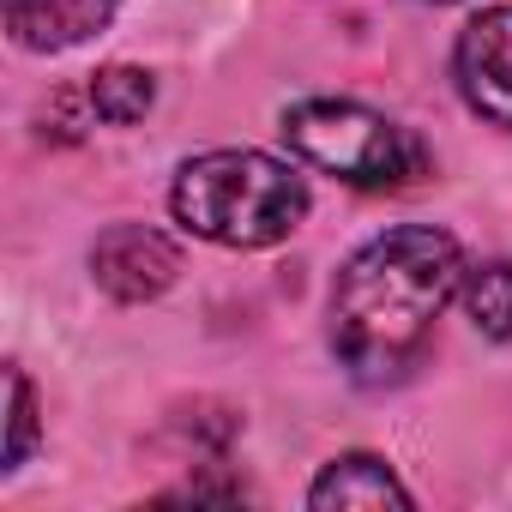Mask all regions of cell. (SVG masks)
<instances>
[{
  "mask_svg": "<svg viewBox=\"0 0 512 512\" xmlns=\"http://www.w3.org/2000/svg\"><path fill=\"white\" fill-rule=\"evenodd\" d=\"M464 314L482 338L512 344V260H488V266H464Z\"/></svg>",
  "mask_w": 512,
  "mask_h": 512,
  "instance_id": "obj_8",
  "label": "cell"
},
{
  "mask_svg": "<svg viewBox=\"0 0 512 512\" xmlns=\"http://www.w3.org/2000/svg\"><path fill=\"white\" fill-rule=\"evenodd\" d=\"M7 7H19V0H7Z\"/></svg>",
  "mask_w": 512,
  "mask_h": 512,
  "instance_id": "obj_12",
  "label": "cell"
},
{
  "mask_svg": "<svg viewBox=\"0 0 512 512\" xmlns=\"http://www.w3.org/2000/svg\"><path fill=\"white\" fill-rule=\"evenodd\" d=\"M85 103H91L97 121L133 127V121H145V109L157 103V79H151L145 67H103V73L85 85Z\"/></svg>",
  "mask_w": 512,
  "mask_h": 512,
  "instance_id": "obj_9",
  "label": "cell"
},
{
  "mask_svg": "<svg viewBox=\"0 0 512 512\" xmlns=\"http://www.w3.org/2000/svg\"><path fill=\"white\" fill-rule=\"evenodd\" d=\"M284 139L302 163L350 181V187H410L428 169V151L410 127L386 121L380 109H362L350 97H308L284 109Z\"/></svg>",
  "mask_w": 512,
  "mask_h": 512,
  "instance_id": "obj_3",
  "label": "cell"
},
{
  "mask_svg": "<svg viewBox=\"0 0 512 512\" xmlns=\"http://www.w3.org/2000/svg\"><path fill=\"white\" fill-rule=\"evenodd\" d=\"M452 73H458L464 103L482 121L512 127V7H488L458 31Z\"/></svg>",
  "mask_w": 512,
  "mask_h": 512,
  "instance_id": "obj_5",
  "label": "cell"
},
{
  "mask_svg": "<svg viewBox=\"0 0 512 512\" xmlns=\"http://www.w3.org/2000/svg\"><path fill=\"white\" fill-rule=\"evenodd\" d=\"M169 205L181 229L217 247H278L308 217L302 169L266 151H205L175 169Z\"/></svg>",
  "mask_w": 512,
  "mask_h": 512,
  "instance_id": "obj_2",
  "label": "cell"
},
{
  "mask_svg": "<svg viewBox=\"0 0 512 512\" xmlns=\"http://www.w3.org/2000/svg\"><path fill=\"white\" fill-rule=\"evenodd\" d=\"M314 506H410V488L386 470V458L374 452H350V458H332L320 470V482L308 488Z\"/></svg>",
  "mask_w": 512,
  "mask_h": 512,
  "instance_id": "obj_7",
  "label": "cell"
},
{
  "mask_svg": "<svg viewBox=\"0 0 512 512\" xmlns=\"http://www.w3.org/2000/svg\"><path fill=\"white\" fill-rule=\"evenodd\" d=\"M428 7H446V0H428Z\"/></svg>",
  "mask_w": 512,
  "mask_h": 512,
  "instance_id": "obj_11",
  "label": "cell"
},
{
  "mask_svg": "<svg viewBox=\"0 0 512 512\" xmlns=\"http://www.w3.org/2000/svg\"><path fill=\"white\" fill-rule=\"evenodd\" d=\"M7 398H13V434H7V470H19L37 446V392L25 368H7Z\"/></svg>",
  "mask_w": 512,
  "mask_h": 512,
  "instance_id": "obj_10",
  "label": "cell"
},
{
  "mask_svg": "<svg viewBox=\"0 0 512 512\" xmlns=\"http://www.w3.org/2000/svg\"><path fill=\"white\" fill-rule=\"evenodd\" d=\"M464 284V247L434 223H404L374 235L338 272L332 290V350L350 380L380 386L410 368L428 326Z\"/></svg>",
  "mask_w": 512,
  "mask_h": 512,
  "instance_id": "obj_1",
  "label": "cell"
},
{
  "mask_svg": "<svg viewBox=\"0 0 512 512\" xmlns=\"http://www.w3.org/2000/svg\"><path fill=\"white\" fill-rule=\"evenodd\" d=\"M175 272H181L175 241L163 229H145V223H115L91 247V278L115 302H151L175 284Z\"/></svg>",
  "mask_w": 512,
  "mask_h": 512,
  "instance_id": "obj_4",
  "label": "cell"
},
{
  "mask_svg": "<svg viewBox=\"0 0 512 512\" xmlns=\"http://www.w3.org/2000/svg\"><path fill=\"white\" fill-rule=\"evenodd\" d=\"M115 19V0H19L7 7L19 49H73Z\"/></svg>",
  "mask_w": 512,
  "mask_h": 512,
  "instance_id": "obj_6",
  "label": "cell"
}]
</instances>
